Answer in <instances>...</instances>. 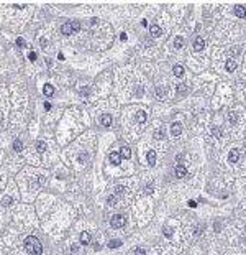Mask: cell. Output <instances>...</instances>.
Listing matches in <instances>:
<instances>
[{"label":"cell","instance_id":"1","mask_svg":"<svg viewBox=\"0 0 246 255\" xmlns=\"http://www.w3.org/2000/svg\"><path fill=\"white\" fill-rule=\"evenodd\" d=\"M25 250L30 255H41V252H43V245H41V242L35 237V235H30V237H26V240H25Z\"/></svg>","mask_w":246,"mask_h":255},{"label":"cell","instance_id":"2","mask_svg":"<svg viewBox=\"0 0 246 255\" xmlns=\"http://www.w3.org/2000/svg\"><path fill=\"white\" fill-rule=\"evenodd\" d=\"M125 222H126V219L123 217L121 214H115L112 217V221H110V224H112L113 229H121L123 225H125Z\"/></svg>","mask_w":246,"mask_h":255},{"label":"cell","instance_id":"3","mask_svg":"<svg viewBox=\"0 0 246 255\" xmlns=\"http://www.w3.org/2000/svg\"><path fill=\"white\" fill-rule=\"evenodd\" d=\"M240 156H241V152L238 150V148H233V150H230V153H228V160L231 163H236L240 160Z\"/></svg>","mask_w":246,"mask_h":255},{"label":"cell","instance_id":"4","mask_svg":"<svg viewBox=\"0 0 246 255\" xmlns=\"http://www.w3.org/2000/svg\"><path fill=\"white\" fill-rule=\"evenodd\" d=\"M171 133H172L174 137L181 135V133H182V125L179 123V122H172L171 123Z\"/></svg>","mask_w":246,"mask_h":255},{"label":"cell","instance_id":"5","mask_svg":"<svg viewBox=\"0 0 246 255\" xmlns=\"http://www.w3.org/2000/svg\"><path fill=\"white\" fill-rule=\"evenodd\" d=\"M79 240H80V244L82 245H89L90 244V234L89 232H80V235H79Z\"/></svg>","mask_w":246,"mask_h":255},{"label":"cell","instance_id":"6","mask_svg":"<svg viewBox=\"0 0 246 255\" xmlns=\"http://www.w3.org/2000/svg\"><path fill=\"white\" fill-rule=\"evenodd\" d=\"M235 15L240 18H244L246 17V7L244 5H235Z\"/></svg>","mask_w":246,"mask_h":255},{"label":"cell","instance_id":"7","mask_svg":"<svg viewBox=\"0 0 246 255\" xmlns=\"http://www.w3.org/2000/svg\"><path fill=\"white\" fill-rule=\"evenodd\" d=\"M203 48H205V41H203L200 36L195 38V41H194V50H195V51H202Z\"/></svg>","mask_w":246,"mask_h":255},{"label":"cell","instance_id":"8","mask_svg":"<svg viewBox=\"0 0 246 255\" xmlns=\"http://www.w3.org/2000/svg\"><path fill=\"white\" fill-rule=\"evenodd\" d=\"M120 161H121V156H120V153H117V152H112L110 153V163L112 165H120Z\"/></svg>","mask_w":246,"mask_h":255},{"label":"cell","instance_id":"9","mask_svg":"<svg viewBox=\"0 0 246 255\" xmlns=\"http://www.w3.org/2000/svg\"><path fill=\"white\" fill-rule=\"evenodd\" d=\"M187 175V168L184 165H177L176 166V178H184Z\"/></svg>","mask_w":246,"mask_h":255},{"label":"cell","instance_id":"10","mask_svg":"<svg viewBox=\"0 0 246 255\" xmlns=\"http://www.w3.org/2000/svg\"><path fill=\"white\" fill-rule=\"evenodd\" d=\"M61 31H63V35H66V36L72 35L74 30H72V25H71V22H69V23H64L63 28H61Z\"/></svg>","mask_w":246,"mask_h":255},{"label":"cell","instance_id":"11","mask_svg":"<svg viewBox=\"0 0 246 255\" xmlns=\"http://www.w3.org/2000/svg\"><path fill=\"white\" fill-rule=\"evenodd\" d=\"M146 158H148L149 166H154L156 165V152L154 150H149L148 153H146Z\"/></svg>","mask_w":246,"mask_h":255},{"label":"cell","instance_id":"12","mask_svg":"<svg viewBox=\"0 0 246 255\" xmlns=\"http://www.w3.org/2000/svg\"><path fill=\"white\" fill-rule=\"evenodd\" d=\"M100 123L103 125V127H110V125H112V115L103 114L102 117H100Z\"/></svg>","mask_w":246,"mask_h":255},{"label":"cell","instance_id":"13","mask_svg":"<svg viewBox=\"0 0 246 255\" xmlns=\"http://www.w3.org/2000/svg\"><path fill=\"white\" fill-rule=\"evenodd\" d=\"M146 119H148V114H146L144 110H138V112H136V120H138L140 123H144Z\"/></svg>","mask_w":246,"mask_h":255},{"label":"cell","instance_id":"14","mask_svg":"<svg viewBox=\"0 0 246 255\" xmlns=\"http://www.w3.org/2000/svg\"><path fill=\"white\" fill-rule=\"evenodd\" d=\"M120 156L121 158H125V160H128V158L131 156V150L128 147H121V150H120Z\"/></svg>","mask_w":246,"mask_h":255},{"label":"cell","instance_id":"15","mask_svg":"<svg viewBox=\"0 0 246 255\" xmlns=\"http://www.w3.org/2000/svg\"><path fill=\"white\" fill-rule=\"evenodd\" d=\"M225 68H226V71H228V73H233V71L236 69V63L233 61V59H228L225 63Z\"/></svg>","mask_w":246,"mask_h":255},{"label":"cell","instance_id":"16","mask_svg":"<svg viewBox=\"0 0 246 255\" xmlns=\"http://www.w3.org/2000/svg\"><path fill=\"white\" fill-rule=\"evenodd\" d=\"M43 92L44 95H48V97H51V95L54 94V87L51 84H44V87H43Z\"/></svg>","mask_w":246,"mask_h":255},{"label":"cell","instance_id":"17","mask_svg":"<svg viewBox=\"0 0 246 255\" xmlns=\"http://www.w3.org/2000/svg\"><path fill=\"white\" fill-rule=\"evenodd\" d=\"M121 240L120 239H113V240H110L108 242V249H118V247H121Z\"/></svg>","mask_w":246,"mask_h":255},{"label":"cell","instance_id":"18","mask_svg":"<svg viewBox=\"0 0 246 255\" xmlns=\"http://www.w3.org/2000/svg\"><path fill=\"white\" fill-rule=\"evenodd\" d=\"M163 234L166 235V237L171 239L172 235H174V229L171 227V225H164V227H163Z\"/></svg>","mask_w":246,"mask_h":255},{"label":"cell","instance_id":"19","mask_svg":"<svg viewBox=\"0 0 246 255\" xmlns=\"http://www.w3.org/2000/svg\"><path fill=\"white\" fill-rule=\"evenodd\" d=\"M172 73H174V76H177V78H182L184 68H182V66H179V64H176V66L172 68Z\"/></svg>","mask_w":246,"mask_h":255},{"label":"cell","instance_id":"20","mask_svg":"<svg viewBox=\"0 0 246 255\" xmlns=\"http://www.w3.org/2000/svg\"><path fill=\"white\" fill-rule=\"evenodd\" d=\"M149 31H151V35H153V36H159L161 33H163V30H161L159 25H153L149 28Z\"/></svg>","mask_w":246,"mask_h":255},{"label":"cell","instance_id":"21","mask_svg":"<svg viewBox=\"0 0 246 255\" xmlns=\"http://www.w3.org/2000/svg\"><path fill=\"white\" fill-rule=\"evenodd\" d=\"M156 97H158V99L166 97V87H156Z\"/></svg>","mask_w":246,"mask_h":255},{"label":"cell","instance_id":"22","mask_svg":"<svg viewBox=\"0 0 246 255\" xmlns=\"http://www.w3.org/2000/svg\"><path fill=\"white\" fill-rule=\"evenodd\" d=\"M182 46H184V38L182 36H176V40H174V48L181 50Z\"/></svg>","mask_w":246,"mask_h":255},{"label":"cell","instance_id":"23","mask_svg":"<svg viewBox=\"0 0 246 255\" xmlns=\"http://www.w3.org/2000/svg\"><path fill=\"white\" fill-rule=\"evenodd\" d=\"M13 150L20 153V152L23 150V142H21V140H15V142H13Z\"/></svg>","mask_w":246,"mask_h":255},{"label":"cell","instance_id":"24","mask_svg":"<svg viewBox=\"0 0 246 255\" xmlns=\"http://www.w3.org/2000/svg\"><path fill=\"white\" fill-rule=\"evenodd\" d=\"M36 150L40 152V153L46 152V143H44V142H41V140H38V142H36Z\"/></svg>","mask_w":246,"mask_h":255},{"label":"cell","instance_id":"25","mask_svg":"<svg viewBox=\"0 0 246 255\" xmlns=\"http://www.w3.org/2000/svg\"><path fill=\"white\" fill-rule=\"evenodd\" d=\"M77 160H79V163H86L89 160V153H79Z\"/></svg>","mask_w":246,"mask_h":255},{"label":"cell","instance_id":"26","mask_svg":"<svg viewBox=\"0 0 246 255\" xmlns=\"http://www.w3.org/2000/svg\"><path fill=\"white\" fill-rule=\"evenodd\" d=\"M228 119H230V123H233V125L238 122V115H236L235 112H230L228 114Z\"/></svg>","mask_w":246,"mask_h":255},{"label":"cell","instance_id":"27","mask_svg":"<svg viewBox=\"0 0 246 255\" xmlns=\"http://www.w3.org/2000/svg\"><path fill=\"white\" fill-rule=\"evenodd\" d=\"M177 92L181 94V95H184V94L187 92V86H186V84H179V86H177Z\"/></svg>","mask_w":246,"mask_h":255},{"label":"cell","instance_id":"28","mask_svg":"<svg viewBox=\"0 0 246 255\" xmlns=\"http://www.w3.org/2000/svg\"><path fill=\"white\" fill-rule=\"evenodd\" d=\"M153 191H154L153 183H148V184L144 186V193H146V194H153Z\"/></svg>","mask_w":246,"mask_h":255},{"label":"cell","instance_id":"29","mask_svg":"<svg viewBox=\"0 0 246 255\" xmlns=\"http://www.w3.org/2000/svg\"><path fill=\"white\" fill-rule=\"evenodd\" d=\"M154 138H156V140H161V138H164V130H161V128H159V130H156V132H154Z\"/></svg>","mask_w":246,"mask_h":255},{"label":"cell","instance_id":"30","mask_svg":"<svg viewBox=\"0 0 246 255\" xmlns=\"http://www.w3.org/2000/svg\"><path fill=\"white\" fill-rule=\"evenodd\" d=\"M79 94L80 95H89V94H90V89H89V87H80L79 89Z\"/></svg>","mask_w":246,"mask_h":255},{"label":"cell","instance_id":"31","mask_svg":"<svg viewBox=\"0 0 246 255\" xmlns=\"http://www.w3.org/2000/svg\"><path fill=\"white\" fill-rule=\"evenodd\" d=\"M212 133H213V135H217V137H220V135H221V128H220V127H212Z\"/></svg>","mask_w":246,"mask_h":255},{"label":"cell","instance_id":"32","mask_svg":"<svg viewBox=\"0 0 246 255\" xmlns=\"http://www.w3.org/2000/svg\"><path fill=\"white\" fill-rule=\"evenodd\" d=\"M71 25H72V30H74V33L80 30V23H79V22H71Z\"/></svg>","mask_w":246,"mask_h":255},{"label":"cell","instance_id":"33","mask_svg":"<svg viewBox=\"0 0 246 255\" xmlns=\"http://www.w3.org/2000/svg\"><path fill=\"white\" fill-rule=\"evenodd\" d=\"M25 45H26V43H25L23 38H18V40H17V46L18 48H25Z\"/></svg>","mask_w":246,"mask_h":255},{"label":"cell","instance_id":"34","mask_svg":"<svg viewBox=\"0 0 246 255\" xmlns=\"http://www.w3.org/2000/svg\"><path fill=\"white\" fill-rule=\"evenodd\" d=\"M2 204H3V206L12 204V198H10V196H5V198H3V201H2Z\"/></svg>","mask_w":246,"mask_h":255},{"label":"cell","instance_id":"35","mask_svg":"<svg viewBox=\"0 0 246 255\" xmlns=\"http://www.w3.org/2000/svg\"><path fill=\"white\" fill-rule=\"evenodd\" d=\"M135 255H146V252H144V249L138 247V249H135Z\"/></svg>","mask_w":246,"mask_h":255},{"label":"cell","instance_id":"36","mask_svg":"<svg viewBox=\"0 0 246 255\" xmlns=\"http://www.w3.org/2000/svg\"><path fill=\"white\" fill-rule=\"evenodd\" d=\"M28 59H30V61H36V53L35 51L28 53Z\"/></svg>","mask_w":246,"mask_h":255},{"label":"cell","instance_id":"37","mask_svg":"<svg viewBox=\"0 0 246 255\" xmlns=\"http://www.w3.org/2000/svg\"><path fill=\"white\" fill-rule=\"evenodd\" d=\"M115 193L117 194H123V193H125V188H123V186H117L115 188Z\"/></svg>","mask_w":246,"mask_h":255},{"label":"cell","instance_id":"38","mask_svg":"<svg viewBox=\"0 0 246 255\" xmlns=\"http://www.w3.org/2000/svg\"><path fill=\"white\" fill-rule=\"evenodd\" d=\"M115 198H117V196H110V198H108V204H110V206L115 204V201H117Z\"/></svg>","mask_w":246,"mask_h":255},{"label":"cell","instance_id":"39","mask_svg":"<svg viewBox=\"0 0 246 255\" xmlns=\"http://www.w3.org/2000/svg\"><path fill=\"white\" fill-rule=\"evenodd\" d=\"M40 45H41V48H46V46H48V41H46L44 38H43V40L40 41Z\"/></svg>","mask_w":246,"mask_h":255},{"label":"cell","instance_id":"40","mask_svg":"<svg viewBox=\"0 0 246 255\" xmlns=\"http://www.w3.org/2000/svg\"><path fill=\"white\" fill-rule=\"evenodd\" d=\"M189 206H190V208H195L197 203H195V201H189Z\"/></svg>","mask_w":246,"mask_h":255},{"label":"cell","instance_id":"41","mask_svg":"<svg viewBox=\"0 0 246 255\" xmlns=\"http://www.w3.org/2000/svg\"><path fill=\"white\" fill-rule=\"evenodd\" d=\"M120 40H121V41L126 40V33H121V35H120Z\"/></svg>","mask_w":246,"mask_h":255},{"label":"cell","instance_id":"42","mask_svg":"<svg viewBox=\"0 0 246 255\" xmlns=\"http://www.w3.org/2000/svg\"><path fill=\"white\" fill-rule=\"evenodd\" d=\"M44 109L49 110V109H51V104H49V102H44Z\"/></svg>","mask_w":246,"mask_h":255},{"label":"cell","instance_id":"43","mask_svg":"<svg viewBox=\"0 0 246 255\" xmlns=\"http://www.w3.org/2000/svg\"><path fill=\"white\" fill-rule=\"evenodd\" d=\"M40 183H41V184H44V183H46V178H43V176H40Z\"/></svg>","mask_w":246,"mask_h":255}]
</instances>
